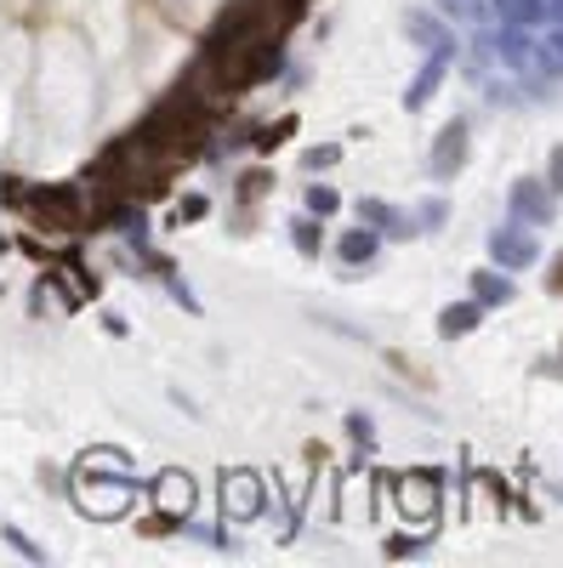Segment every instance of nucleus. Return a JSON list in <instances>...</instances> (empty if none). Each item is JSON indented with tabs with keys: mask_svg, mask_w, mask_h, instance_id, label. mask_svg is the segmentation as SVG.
<instances>
[{
	"mask_svg": "<svg viewBox=\"0 0 563 568\" xmlns=\"http://www.w3.org/2000/svg\"><path fill=\"white\" fill-rule=\"evenodd\" d=\"M319 0H0L7 205L91 240L200 171Z\"/></svg>",
	"mask_w": 563,
	"mask_h": 568,
	"instance_id": "obj_1",
	"label": "nucleus"
}]
</instances>
